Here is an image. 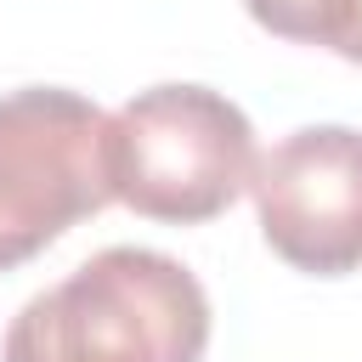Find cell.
<instances>
[{
    "label": "cell",
    "instance_id": "cell-1",
    "mask_svg": "<svg viewBox=\"0 0 362 362\" xmlns=\"http://www.w3.org/2000/svg\"><path fill=\"white\" fill-rule=\"evenodd\" d=\"M204 283L158 249L113 243L11 317L0 362H204Z\"/></svg>",
    "mask_w": 362,
    "mask_h": 362
},
{
    "label": "cell",
    "instance_id": "cell-2",
    "mask_svg": "<svg viewBox=\"0 0 362 362\" xmlns=\"http://www.w3.org/2000/svg\"><path fill=\"white\" fill-rule=\"evenodd\" d=\"M113 198L147 221L198 226L232 209L255 175V130L209 85L136 90L107 124Z\"/></svg>",
    "mask_w": 362,
    "mask_h": 362
},
{
    "label": "cell",
    "instance_id": "cell-3",
    "mask_svg": "<svg viewBox=\"0 0 362 362\" xmlns=\"http://www.w3.org/2000/svg\"><path fill=\"white\" fill-rule=\"evenodd\" d=\"M107 124L113 113L62 85L0 96V272L113 204Z\"/></svg>",
    "mask_w": 362,
    "mask_h": 362
},
{
    "label": "cell",
    "instance_id": "cell-4",
    "mask_svg": "<svg viewBox=\"0 0 362 362\" xmlns=\"http://www.w3.org/2000/svg\"><path fill=\"white\" fill-rule=\"evenodd\" d=\"M260 232L277 260L311 277L362 266V130L305 124L255 158Z\"/></svg>",
    "mask_w": 362,
    "mask_h": 362
},
{
    "label": "cell",
    "instance_id": "cell-5",
    "mask_svg": "<svg viewBox=\"0 0 362 362\" xmlns=\"http://www.w3.org/2000/svg\"><path fill=\"white\" fill-rule=\"evenodd\" d=\"M243 6H249V17L266 34L334 51V40H339V28H345V17H351L356 0H243Z\"/></svg>",
    "mask_w": 362,
    "mask_h": 362
},
{
    "label": "cell",
    "instance_id": "cell-6",
    "mask_svg": "<svg viewBox=\"0 0 362 362\" xmlns=\"http://www.w3.org/2000/svg\"><path fill=\"white\" fill-rule=\"evenodd\" d=\"M334 51H339L345 62H362V0L351 6V17H345V28H339V40H334Z\"/></svg>",
    "mask_w": 362,
    "mask_h": 362
}]
</instances>
